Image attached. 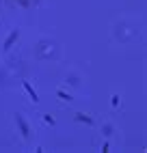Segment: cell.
Returning a JSON list of instances; mask_svg holds the SVG:
<instances>
[{
    "instance_id": "cell-1",
    "label": "cell",
    "mask_w": 147,
    "mask_h": 153,
    "mask_svg": "<svg viewBox=\"0 0 147 153\" xmlns=\"http://www.w3.org/2000/svg\"><path fill=\"white\" fill-rule=\"evenodd\" d=\"M15 123L20 125V129H22V136H24V138H28V136H30V129H28V125L24 123L22 114H15Z\"/></svg>"
},
{
    "instance_id": "cell-2",
    "label": "cell",
    "mask_w": 147,
    "mask_h": 153,
    "mask_svg": "<svg viewBox=\"0 0 147 153\" xmlns=\"http://www.w3.org/2000/svg\"><path fill=\"white\" fill-rule=\"evenodd\" d=\"M17 37H20V30H13V33L9 35V39H7V41H4V45H2V50H4V52H9V50H11L13 41H17Z\"/></svg>"
},
{
    "instance_id": "cell-3",
    "label": "cell",
    "mask_w": 147,
    "mask_h": 153,
    "mask_svg": "<svg viewBox=\"0 0 147 153\" xmlns=\"http://www.w3.org/2000/svg\"><path fill=\"white\" fill-rule=\"evenodd\" d=\"M24 88H26V93H28L30 97H33V101H39V95H37V91H35L33 86H30V82H24Z\"/></svg>"
},
{
    "instance_id": "cell-4",
    "label": "cell",
    "mask_w": 147,
    "mask_h": 153,
    "mask_svg": "<svg viewBox=\"0 0 147 153\" xmlns=\"http://www.w3.org/2000/svg\"><path fill=\"white\" fill-rule=\"evenodd\" d=\"M76 119H78V121H85V123H93V121H91L89 117H85L82 112H78V114H76Z\"/></svg>"
},
{
    "instance_id": "cell-5",
    "label": "cell",
    "mask_w": 147,
    "mask_h": 153,
    "mask_svg": "<svg viewBox=\"0 0 147 153\" xmlns=\"http://www.w3.org/2000/svg\"><path fill=\"white\" fill-rule=\"evenodd\" d=\"M44 121H46V123H50V125H54V123H56V121H54V119H52L50 114H46V117H44Z\"/></svg>"
},
{
    "instance_id": "cell-6",
    "label": "cell",
    "mask_w": 147,
    "mask_h": 153,
    "mask_svg": "<svg viewBox=\"0 0 147 153\" xmlns=\"http://www.w3.org/2000/svg\"><path fill=\"white\" fill-rule=\"evenodd\" d=\"M58 97H63V99H65V101H69V99H71L69 95H65V93H63V91H58Z\"/></svg>"
}]
</instances>
